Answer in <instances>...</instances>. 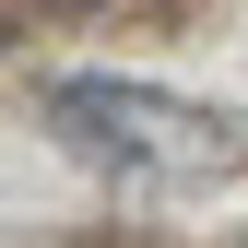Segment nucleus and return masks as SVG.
Instances as JSON below:
<instances>
[{"label":"nucleus","mask_w":248,"mask_h":248,"mask_svg":"<svg viewBox=\"0 0 248 248\" xmlns=\"http://www.w3.org/2000/svg\"><path fill=\"white\" fill-rule=\"evenodd\" d=\"M36 118L59 130L71 166L118 177V189H201V177H236V166H248V118H236V107L166 95V83H118V71L47 83Z\"/></svg>","instance_id":"obj_1"},{"label":"nucleus","mask_w":248,"mask_h":248,"mask_svg":"<svg viewBox=\"0 0 248 248\" xmlns=\"http://www.w3.org/2000/svg\"><path fill=\"white\" fill-rule=\"evenodd\" d=\"M71 12H83V0H71Z\"/></svg>","instance_id":"obj_2"}]
</instances>
